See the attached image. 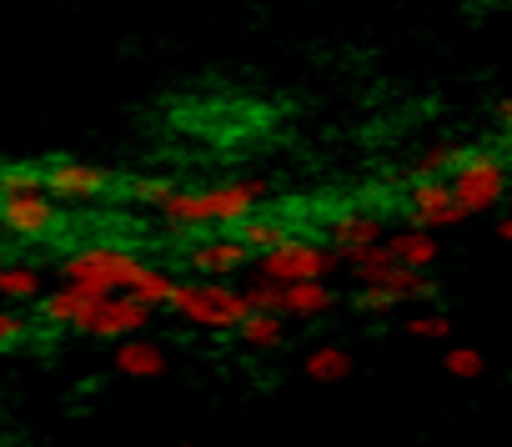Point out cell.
<instances>
[{
    "instance_id": "6da1fadb",
    "label": "cell",
    "mask_w": 512,
    "mask_h": 447,
    "mask_svg": "<svg viewBox=\"0 0 512 447\" xmlns=\"http://www.w3.org/2000/svg\"><path fill=\"white\" fill-rule=\"evenodd\" d=\"M166 307H171L181 322H191V327H216V332H236V322L251 312L246 292H231V287L216 282V277H206V282H176Z\"/></svg>"
},
{
    "instance_id": "7a4b0ae2",
    "label": "cell",
    "mask_w": 512,
    "mask_h": 447,
    "mask_svg": "<svg viewBox=\"0 0 512 447\" xmlns=\"http://www.w3.org/2000/svg\"><path fill=\"white\" fill-rule=\"evenodd\" d=\"M136 267H141V257H136L131 247L96 242V247L71 252V257L61 262V277L76 282V287H86V292H96V297H106V292H126L131 277H136Z\"/></svg>"
},
{
    "instance_id": "3957f363",
    "label": "cell",
    "mask_w": 512,
    "mask_h": 447,
    "mask_svg": "<svg viewBox=\"0 0 512 447\" xmlns=\"http://www.w3.org/2000/svg\"><path fill=\"white\" fill-rule=\"evenodd\" d=\"M452 196L467 216L492 211L507 196V166L492 151H462V161L452 166Z\"/></svg>"
},
{
    "instance_id": "277c9868",
    "label": "cell",
    "mask_w": 512,
    "mask_h": 447,
    "mask_svg": "<svg viewBox=\"0 0 512 447\" xmlns=\"http://www.w3.org/2000/svg\"><path fill=\"white\" fill-rule=\"evenodd\" d=\"M0 227H6L16 242H51V232L61 227L56 196L46 186H36V191H6V196H0Z\"/></svg>"
},
{
    "instance_id": "5b68a950",
    "label": "cell",
    "mask_w": 512,
    "mask_h": 447,
    "mask_svg": "<svg viewBox=\"0 0 512 447\" xmlns=\"http://www.w3.org/2000/svg\"><path fill=\"white\" fill-rule=\"evenodd\" d=\"M46 191L66 206H91V201H106L111 196V171L91 166V161H71L61 156L56 166H46Z\"/></svg>"
},
{
    "instance_id": "8992f818",
    "label": "cell",
    "mask_w": 512,
    "mask_h": 447,
    "mask_svg": "<svg viewBox=\"0 0 512 447\" xmlns=\"http://www.w3.org/2000/svg\"><path fill=\"white\" fill-rule=\"evenodd\" d=\"M327 272H332V252L307 237H287L282 247L262 252V277L272 282H302V277H327Z\"/></svg>"
},
{
    "instance_id": "52a82bcc",
    "label": "cell",
    "mask_w": 512,
    "mask_h": 447,
    "mask_svg": "<svg viewBox=\"0 0 512 447\" xmlns=\"http://www.w3.org/2000/svg\"><path fill=\"white\" fill-rule=\"evenodd\" d=\"M407 211H412L417 227H427V232H447V227H457V221H467V211L457 206L452 186H442L437 176H417V181H412Z\"/></svg>"
},
{
    "instance_id": "ba28073f",
    "label": "cell",
    "mask_w": 512,
    "mask_h": 447,
    "mask_svg": "<svg viewBox=\"0 0 512 447\" xmlns=\"http://www.w3.org/2000/svg\"><path fill=\"white\" fill-rule=\"evenodd\" d=\"M151 302H141L136 292H106L101 297V307H96V317H91V327H86V337H106V342H121V337H131V332H141L146 322H151Z\"/></svg>"
},
{
    "instance_id": "9c48e42d",
    "label": "cell",
    "mask_w": 512,
    "mask_h": 447,
    "mask_svg": "<svg viewBox=\"0 0 512 447\" xmlns=\"http://www.w3.org/2000/svg\"><path fill=\"white\" fill-rule=\"evenodd\" d=\"M262 181H216L206 186V216H211V227H236V221H246L256 206H262Z\"/></svg>"
},
{
    "instance_id": "30bf717a",
    "label": "cell",
    "mask_w": 512,
    "mask_h": 447,
    "mask_svg": "<svg viewBox=\"0 0 512 447\" xmlns=\"http://www.w3.org/2000/svg\"><path fill=\"white\" fill-rule=\"evenodd\" d=\"M186 262H191L196 277H231V272H241L251 262V247L236 232L231 237H201V242L186 247Z\"/></svg>"
},
{
    "instance_id": "8fae6325",
    "label": "cell",
    "mask_w": 512,
    "mask_h": 447,
    "mask_svg": "<svg viewBox=\"0 0 512 447\" xmlns=\"http://www.w3.org/2000/svg\"><path fill=\"white\" fill-rule=\"evenodd\" d=\"M96 307H101V297L86 292V287H76V282H61L56 292L41 297V317L56 322V327H71V332H86L91 317H96Z\"/></svg>"
},
{
    "instance_id": "7c38bea8",
    "label": "cell",
    "mask_w": 512,
    "mask_h": 447,
    "mask_svg": "<svg viewBox=\"0 0 512 447\" xmlns=\"http://www.w3.org/2000/svg\"><path fill=\"white\" fill-rule=\"evenodd\" d=\"M111 367L121 372V377H161L166 372V352L156 347V342H146V337H121L116 342V352H111Z\"/></svg>"
},
{
    "instance_id": "4fadbf2b",
    "label": "cell",
    "mask_w": 512,
    "mask_h": 447,
    "mask_svg": "<svg viewBox=\"0 0 512 447\" xmlns=\"http://www.w3.org/2000/svg\"><path fill=\"white\" fill-rule=\"evenodd\" d=\"M372 242H387V227L367 211H347V216H332V247L347 257V252H362Z\"/></svg>"
},
{
    "instance_id": "5bb4252c",
    "label": "cell",
    "mask_w": 512,
    "mask_h": 447,
    "mask_svg": "<svg viewBox=\"0 0 512 447\" xmlns=\"http://www.w3.org/2000/svg\"><path fill=\"white\" fill-rule=\"evenodd\" d=\"M387 252H392V262H402V267H422V272H427V267L437 262L442 247H437V237H432L427 227H417V221H412L407 232H392V237H387Z\"/></svg>"
},
{
    "instance_id": "9a60e30c",
    "label": "cell",
    "mask_w": 512,
    "mask_h": 447,
    "mask_svg": "<svg viewBox=\"0 0 512 447\" xmlns=\"http://www.w3.org/2000/svg\"><path fill=\"white\" fill-rule=\"evenodd\" d=\"M332 287L322 277H302V282H287V317H322L332 312Z\"/></svg>"
},
{
    "instance_id": "2e32d148",
    "label": "cell",
    "mask_w": 512,
    "mask_h": 447,
    "mask_svg": "<svg viewBox=\"0 0 512 447\" xmlns=\"http://www.w3.org/2000/svg\"><path fill=\"white\" fill-rule=\"evenodd\" d=\"M231 232H236V237H241V242H246L251 252H272V247H282V242L292 237L282 216H256V211H251L246 221H236Z\"/></svg>"
},
{
    "instance_id": "e0dca14e",
    "label": "cell",
    "mask_w": 512,
    "mask_h": 447,
    "mask_svg": "<svg viewBox=\"0 0 512 447\" xmlns=\"http://www.w3.org/2000/svg\"><path fill=\"white\" fill-rule=\"evenodd\" d=\"M302 372L312 377V382H347L352 377V352L347 347H312L307 357H302Z\"/></svg>"
},
{
    "instance_id": "ac0fdd59",
    "label": "cell",
    "mask_w": 512,
    "mask_h": 447,
    "mask_svg": "<svg viewBox=\"0 0 512 447\" xmlns=\"http://www.w3.org/2000/svg\"><path fill=\"white\" fill-rule=\"evenodd\" d=\"M161 216L171 221V227H191V232H196V227H211V216H206V196H201V191H181V186L161 201Z\"/></svg>"
},
{
    "instance_id": "d6986e66",
    "label": "cell",
    "mask_w": 512,
    "mask_h": 447,
    "mask_svg": "<svg viewBox=\"0 0 512 447\" xmlns=\"http://www.w3.org/2000/svg\"><path fill=\"white\" fill-rule=\"evenodd\" d=\"M236 337L246 342V347H282V337H287V327H282V312H246L241 322H236Z\"/></svg>"
},
{
    "instance_id": "ffe728a7",
    "label": "cell",
    "mask_w": 512,
    "mask_h": 447,
    "mask_svg": "<svg viewBox=\"0 0 512 447\" xmlns=\"http://www.w3.org/2000/svg\"><path fill=\"white\" fill-rule=\"evenodd\" d=\"M41 267L36 262H6L0 267V297L6 302H31V297H41Z\"/></svg>"
},
{
    "instance_id": "44dd1931",
    "label": "cell",
    "mask_w": 512,
    "mask_h": 447,
    "mask_svg": "<svg viewBox=\"0 0 512 447\" xmlns=\"http://www.w3.org/2000/svg\"><path fill=\"white\" fill-rule=\"evenodd\" d=\"M171 287H176V282H171L161 267H146V262H141L126 292H136V297H141V302H151V307H166V302H171Z\"/></svg>"
},
{
    "instance_id": "7402d4cb",
    "label": "cell",
    "mask_w": 512,
    "mask_h": 447,
    "mask_svg": "<svg viewBox=\"0 0 512 447\" xmlns=\"http://www.w3.org/2000/svg\"><path fill=\"white\" fill-rule=\"evenodd\" d=\"M171 191H176V181H171V176H156V171L126 181V201H136V206H161Z\"/></svg>"
},
{
    "instance_id": "603a6c76",
    "label": "cell",
    "mask_w": 512,
    "mask_h": 447,
    "mask_svg": "<svg viewBox=\"0 0 512 447\" xmlns=\"http://www.w3.org/2000/svg\"><path fill=\"white\" fill-rule=\"evenodd\" d=\"M352 307H357L362 317H387V312H397V307H402V297H397V292H387L382 282H367V287L357 292V302H352Z\"/></svg>"
},
{
    "instance_id": "cb8c5ba5",
    "label": "cell",
    "mask_w": 512,
    "mask_h": 447,
    "mask_svg": "<svg viewBox=\"0 0 512 447\" xmlns=\"http://www.w3.org/2000/svg\"><path fill=\"white\" fill-rule=\"evenodd\" d=\"M246 302H251V312H282L287 317V282H256V287H246Z\"/></svg>"
},
{
    "instance_id": "d4e9b609",
    "label": "cell",
    "mask_w": 512,
    "mask_h": 447,
    "mask_svg": "<svg viewBox=\"0 0 512 447\" xmlns=\"http://www.w3.org/2000/svg\"><path fill=\"white\" fill-rule=\"evenodd\" d=\"M0 181H6V191H36V186H46V171H36L26 161H11V166H0Z\"/></svg>"
},
{
    "instance_id": "484cf974",
    "label": "cell",
    "mask_w": 512,
    "mask_h": 447,
    "mask_svg": "<svg viewBox=\"0 0 512 447\" xmlns=\"http://www.w3.org/2000/svg\"><path fill=\"white\" fill-rule=\"evenodd\" d=\"M462 161V151L457 146H427L422 156H417V176H437V171H452Z\"/></svg>"
},
{
    "instance_id": "4316f807",
    "label": "cell",
    "mask_w": 512,
    "mask_h": 447,
    "mask_svg": "<svg viewBox=\"0 0 512 447\" xmlns=\"http://www.w3.org/2000/svg\"><path fill=\"white\" fill-rule=\"evenodd\" d=\"M442 367H447L452 377H482V352H472V347H447V352H442Z\"/></svg>"
},
{
    "instance_id": "83f0119b",
    "label": "cell",
    "mask_w": 512,
    "mask_h": 447,
    "mask_svg": "<svg viewBox=\"0 0 512 447\" xmlns=\"http://www.w3.org/2000/svg\"><path fill=\"white\" fill-rule=\"evenodd\" d=\"M407 332L422 337V342H442V337L452 332V322H447L442 312H422V317H407Z\"/></svg>"
},
{
    "instance_id": "f1b7e54d",
    "label": "cell",
    "mask_w": 512,
    "mask_h": 447,
    "mask_svg": "<svg viewBox=\"0 0 512 447\" xmlns=\"http://www.w3.org/2000/svg\"><path fill=\"white\" fill-rule=\"evenodd\" d=\"M26 332H31V322H26L21 312L0 307V352H6V347H16V342H26Z\"/></svg>"
},
{
    "instance_id": "f546056e",
    "label": "cell",
    "mask_w": 512,
    "mask_h": 447,
    "mask_svg": "<svg viewBox=\"0 0 512 447\" xmlns=\"http://www.w3.org/2000/svg\"><path fill=\"white\" fill-rule=\"evenodd\" d=\"M497 126H502V131H507V136H512V96H507V101H502V106H497Z\"/></svg>"
},
{
    "instance_id": "4dcf8cb0",
    "label": "cell",
    "mask_w": 512,
    "mask_h": 447,
    "mask_svg": "<svg viewBox=\"0 0 512 447\" xmlns=\"http://www.w3.org/2000/svg\"><path fill=\"white\" fill-rule=\"evenodd\" d=\"M497 237H502V242L512 247V216H502V221H497Z\"/></svg>"
},
{
    "instance_id": "1f68e13d",
    "label": "cell",
    "mask_w": 512,
    "mask_h": 447,
    "mask_svg": "<svg viewBox=\"0 0 512 447\" xmlns=\"http://www.w3.org/2000/svg\"><path fill=\"white\" fill-rule=\"evenodd\" d=\"M0 196H6V181H0Z\"/></svg>"
}]
</instances>
